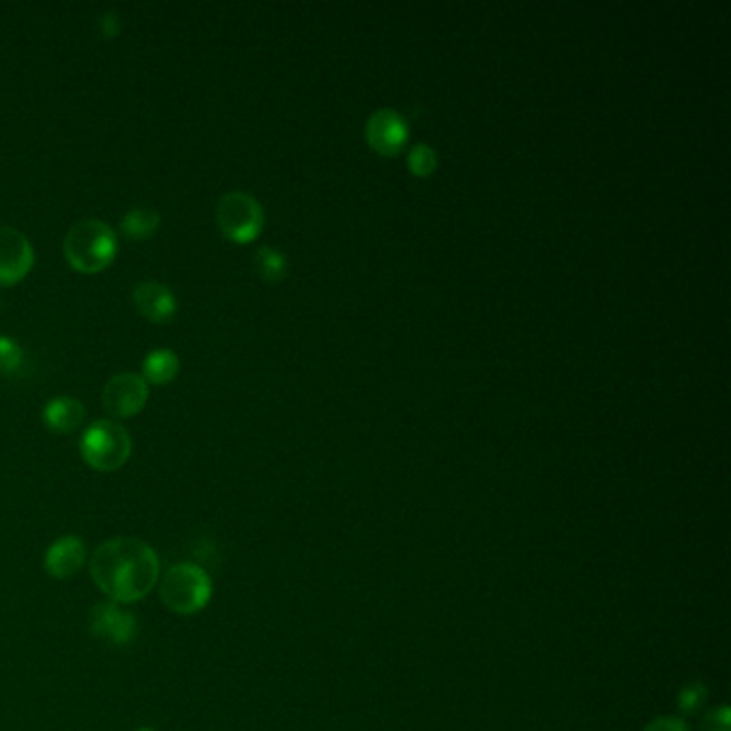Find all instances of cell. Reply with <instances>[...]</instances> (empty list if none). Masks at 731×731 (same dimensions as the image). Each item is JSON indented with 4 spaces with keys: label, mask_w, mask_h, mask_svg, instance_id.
Listing matches in <instances>:
<instances>
[{
    "label": "cell",
    "mask_w": 731,
    "mask_h": 731,
    "mask_svg": "<svg viewBox=\"0 0 731 731\" xmlns=\"http://www.w3.org/2000/svg\"><path fill=\"white\" fill-rule=\"evenodd\" d=\"M91 575L112 603L129 606L153 592L161 579V562L148 543L121 537L93 551Z\"/></svg>",
    "instance_id": "cell-1"
},
{
    "label": "cell",
    "mask_w": 731,
    "mask_h": 731,
    "mask_svg": "<svg viewBox=\"0 0 731 731\" xmlns=\"http://www.w3.org/2000/svg\"><path fill=\"white\" fill-rule=\"evenodd\" d=\"M62 251L71 268L95 275L108 268L119 251L115 230L101 219H82L71 226L62 241Z\"/></svg>",
    "instance_id": "cell-2"
},
{
    "label": "cell",
    "mask_w": 731,
    "mask_h": 731,
    "mask_svg": "<svg viewBox=\"0 0 731 731\" xmlns=\"http://www.w3.org/2000/svg\"><path fill=\"white\" fill-rule=\"evenodd\" d=\"M213 595V582L197 564L181 562L170 566L159 579V597L175 613L191 615L204 610Z\"/></svg>",
    "instance_id": "cell-3"
},
{
    "label": "cell",
    "mask_w": 731,
    "mask_h": 731,
    "mask_svg": "<svg viewBox=\"0 0 731 731\" xmlns=\"http://www.w3.org/2000/svg\"><path fill=\"white\" fill-rule=\"evenodd\" d=\"M80 453L93 470L115 472L131 457V435L117 421H95L80 440Z\"/></svg>",
    "instance_id": "cell-4"
},
{
    "label": "cell",
    "mask_w": 731,
    "mask_h": 731,
    "mask_svg": "<svg viewBox=\"0 0 731 731\" xmlns=\"http://www.w3.org/2000/svg\"><path fill=\"white\" fill-rule=\"evenodd\" d=\"M217 224L230 241L249 243L262 232L264 211L253 195L230 191L217 202Z\"/></svg>",
    "instance_id": "cell-5"
},
{
    "label": "cell",
    "mask_w": 731,
    "mask_h": 731,
    "mask_svg": "<svg viewBox=\"0 0 731 731\" xmlns=\"http://www.w3.org/2000/svg\"><path fill=\"white\" fill-rule=\"evenodd\" d=\"M148 402V382L140 373H119L108 380L101 404L115 419H129L144 410Z\"/></svg>",
    "instance_id": "cell-6"
},
{
    "label": "cell",
    "mask_w": 731,
    "mask_h": 731,
    "mask_svg": "<svg viewBox=\"0 0 731 731\" xmlns=\"http://www.w3.org/2000/svg\"><path fill=\"white\" fill-rule=\"evenodd\" d=\"M35 264V249L28 237L11 226H0V286L22 281Z\"/></svg>",
    "instance_id": "cell-7"
},
{
    "label": "cell",
    "mask_w": 731,
    "mask_h": 731,
    "mask_svg": "<svg viewBox=\"0 0 731 731\" xmlns=\"http://www.w3.org/2000/svg\"><path fill=\"white\" fill-rule=\"evenodd\" d=\"M91 631L97 639L110 646H129L137 635V620L131 611L122 610L119 603H99L91 611Z\"/></svg>",
    "instance_id": "cell-8"
},
{
    "label": "cell",
    "mask_w": 731,
    "mask_h": 731,
    "mask_svg": "<svg viewBox=\"0 0 731 731\" xmlns=\"http://www.w3.org/2000/svg\"><path fill=\"white\" fill-rule=\"evenodd\" d=\"M367 142L380 155H395L408 140V124L388 108H382L369 117L366 127Z\"/></svg>",
    "instance_id": "cell-9"
},
{
    "label": "cell",
    "mask_w": 731,
    "mask_h": 731,
    "mask_svg": "<svg viewBox=\"0 0 731 731\" xmlns=\"http://www.w3.org/2000/svg\"><path fill=\"white\" fill-rule=\"evenodd\" d=\"M133 303H135V309L153 324H166L179 311L177 295L159 281L137 284L133 288Z\"/></svg>",
    "instance_id": "cell-10"
},
{
    "label": "cell",
    "mask_w": 731,
    "mask_h": 731,
    "mask_svg": "<svg viewBox=\"0 0 731 731\" xmlns=\"http://www.w3.org/2000/svg\"><path fill=\"white\" fill-rule=\"evenodd\" d=\"M86 562V546L80 537H61L55 541L44 558V566L50 577L69 579L73 577Z\"/></svg>",
    "instance_id": "cell-11"
},
{
    "label": "cell",
    "mask_w": 731,
    "mask_h": 731,
    "mask_svg": "<svg viewBox=\"0 0 731 731\" xmlns=\"http://www.w3.org/2000/svg\"><path fill=\"white\" fill-rule=\"evenodd\" d=\"M86 410L75 397H57L50 399L44 408V423L55 433H73L84 423Z\"/></svg>",
    "instance_id": "cell-12"
},
{
    "label": "cell",
    "mask_w": 731,
    "mask_h": 731,
    "mask_svg": "<svg viewBox=\"0 0 731 731\" xmlns=\"http://www.w3.org/2000/svg\"><path fill=\"white\" fill-rule=\"evenodd\" d=\"M161 226V215L148 206H135L122 217L121 228L127 239L131 241H146L151 239Z\"/></svg>",
    "instance_id": "cell-13"
},
{
    "label": "cell",
    "mask_w": 731,
    "mask_h": 731,
    "mask_svg": "<svg viewBox=\"0 0 731 731\" xmlns=\"http://www.w3.org/2000/svg\"><path fill=\"white\" fill-rule=\"evenodd\" d=\"M179 369H181V363H179L177 352L161 348V350H153L144 359L142 378L151 384H170L179 375Z\"/></svg>",
    "instance_id": "cell-14"
},
{
    "label": "cell",
    "mask_w": 731,
    "mask_h": 731,
    "mask_svg": "<svg viewBox=\"0 0 731 731\" xmlns=\"http://www.w3.org/2000/svg\"><path fill=\"white\" fill-rule=\"evenodd\" d=\"M255 271L264 281H279L288 273V260L281 251L273 247H260L255 253Z\"/></svg>",
    "instance_id": "cell-15"
},
{
    "label": "cell",
    "mask_w": 731,
    "mask_h": 731,
    "mask_svg": "<svg viewBox=\"0 0 731 731\" xmlns=\"http://www.w3.org/2000/svg\"><path fill=\"white\" fill-rule=\"evenodd\" d=\"M408 166L415 177H429L438 166L435 151L427 144H417L408 155Z\"/></svg>",
    "instance_id": "cell-16"
},
{
    "label": "cell",
    "mask_w": 731,
    "mask_h": 731,
    "mask_svg": "<svg viewBox=\"0 0 731 731\" xmlns=\"http://www.w3.org/2000/svg\"><path fill=\"white\" fill-rule=\"evenodd\" d=\"M22 359H24L22 348L11 337L0 335V371L11 373V371L20 369Z\"/></svg>",
    "instance_id": "cell-17"
},
{
    "label": "cell",
    "mask_w": 731,
    "mask_h": 731,
    "mask_svg": "<svg viewBox=\"0 0 731 731\" xmlns=\"http://www.w3.org/2000/svg\"><path fill=\"white\" fill-rule=\"evenodd\" d=\"M119 31H121V20H119V15H117L115 11L106 13V15L101 17V35L108 37V39H112V37L119 35Z\"/></svg>",
    "instance_id": "cell-18"
},
{
    "label": "cell",
    "mask_w": 731,
    "mask_h": 731,
    "mask_svg": "<svg viewBox=\"0 0 731 731\" xmlns=\"http://www.w3.org/2000/svg\"><path fill=\"white\" fill-rule=\"evenodd\" d=\"M137 731H155V730H151V728H142V730H137Z\"/></svg>",
    "instance_id": "cell-19"
}]
</instances>
